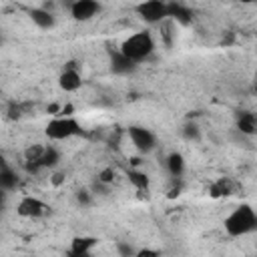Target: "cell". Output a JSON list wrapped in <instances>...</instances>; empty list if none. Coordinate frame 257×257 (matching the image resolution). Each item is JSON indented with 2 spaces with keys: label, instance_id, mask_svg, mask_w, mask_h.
Returning <instances> with one entry per match:
<instances>
[{
  "label": "cell",
  "instance_id": "cell-8",
  "mask_svg": "<svg viewBox=\"0 0 257 257\" xmlns=\"http://www.w3.org/2000/svg\"><path fill=\"white\" fill-rule=\"evenodd\" d=\"M58 86L64 90V92H74L82 86V76L78 72V68L70 62L68 66H64V70L60 72L58 76Z\"/></svg>",
  "mask_w": 257,
  "mask_h": 257
},
{
  "label": "cell",
  "instance_id": "cell-10",
  "mask_svg": "<svg viewBox=\"0 0 257 257\" xmlns=\"http://www.w3.org/2000/svg\"><path fill=\"white\" fill-rule=\"evenodd\" d=\"M237 128L243 135H255L257 133V114H253L249 110L239 112V116H237Z\"/></svg>",
  "mask_w": 257,
  "mask_h": 257
},
{
  "label": "cell",
  "instance_id": "cell-6",
  "mask_svg": "<svg viewBox=\"0 0 257 257\" xmlns=\"http://www.w3.org/2000/svg\"><path fill=\"white\" fill-rule=\"evenodd\" d=\"M128 139L139 153H149L155 149V135L145 126H128Z\"/></svg>",
  "mask_w": 257,
  "mask_h": 257
},
{
  "label": "cell",
  "instance_id": "cell-12",
  "mask_svg": "<svg viewBox=\"0 0 257 257\" xmlns=\"http://www.w3.org/2000/svg\"><path fill=\"white\" fill-rule=\"evenodd\" d=\"M44 151H46V145L34 143V145H30V147H26V151H24V161L30 163L32 167H38V165H40V159H42V155H44Z\"/></svg>",
  "mask_w": 257,
  "mask_h": 257
},
{
  "label": "cell",
  "instance_id": "cell-14",
  "mask_svg": "<svg viewBox=\"0 0 257 257\" xmlns=\"http://www.w3.org/2000/svg\"><path fill=\"white\" fill-rule=\"evenodd\" d=\"M94 245H96L94 237H76V239H72L70 251L72 253H90Z\"/></svg>",
  "mask_w": 257,
  "mask_h": 257
},
{
  "label": "cell",
  "instance_id": "cell-17",
  "mask_svg": "<svg viewBox=\"0 0 257 257\" xmlns=\"http://www.w3.org/2000/svg\"><path fill=\"white\" fill-rule=\"evenodd\" d=\"M128 181H131L139 191L149 189V177H147V173H141V171H128Z\"/></svg>",
  "mask_w": 257,
  "mask_h": 257
},
{
  "label": "cell",
  "instance_id": "cell-19",
  "mask_svg": "<svg viewBox=\"0 0 257 257\" xmlns=\"http://www.w3.org/2000/svg\"><path fill=\"white\" fill-rule=\"evenodd\" d=\"M211 195H215V197H221V195H229L231 193V183L227 181V179H221V181H217L213 187H211Z\"/></svg>",
  "mask_w": 257,
  "mask_h": 257
},
{
  "label": "cell",
  "instance_id": "cell-5",
  "mask_svg": "<svg viewBox=\"0 0 257 257\" xmlns=\"http://www.w3.org/2000/svg\"><path fill=\"white\" fill-rule=\"evenodd\" d=\"M16 213L24 219H38V217H44L48 213V205L38 199V197H32V195H24L18 203H16Z\"/></svg>",
  "mask_w": 257,
  "mask_h": 257
},
{
  "label": "cell",
  "instance_id": "cell-18",
  "mask_svg": "<svg viewBox=\"0 0 257 257\" xmlns=\"http://www.w3.org/2000/svg\"><path fill=\"white\" fill-rule=\"evenodd\" d=\"M0 183L4 189H12L16 185V175L12 173V169L8 165H2V173H0Z\"/></svg>",
  "mask_w": 257,
  "mask_h": 257
},
{
  "label": "cell",
  "instance_id": "cell-4",
  "mask_svg": "<svg viewBox=\"0 0 257 257\" xmlns=\"http://www.w3.org/2000/svg\"><path fill=\"white\" fill-rule=\"evenodd\" d=\"M137 14L145 22L157 24V22H163L169 16V4H165L161 0H149V2H143V4L137 6Z\"/></svg>",
  "mask_w": 257,
  "mask_h": 257
},
{
  "label": "cell",
  "instance_id": "cell-11",
  "mask_svg": "<svg viewBox=\"0 0 257 257\" xmlns=\"http://www.w3.org/2000/svg\"><path fill=\"white\" fill-rule=\"evenodd\" d=\"M30 18H32V22H36L40 28H52V26H54V16H52L48 10H44V8H34V10H30Z\"/></svg>",
  "mask_w": 257,
  "mask_h": 257
},
{
  "label": "cell",
  "instance_id": "cell-3",
  "mask_svg": "<svg viewBox=\"0 0 257 257\" xmlns=\"http://www.w3.org/2000/svg\"><path fill=\"white\" fill-rule=\"evenodd\" d=\"M82 133V126L80 122L74 118V116H54L52 120H48L46 128H44V135L50 139V141H68L76 135Z\"/></svg>",
  "mask_w": 257,
  "mask_h": 257
},
{
  "label": "cell",
  "instance_id": "cell-16",
  "mask_svg": "<svg viewBox=\"0 0 257 257\" xmlns=\"http://www.w3.org/2000/svg\"><path fill=\"white\" fill-rule=\"evenodd\" d=\"M169 16L177 18V20L183 22V24H187V22L191 20V12H189L187 8H183L181 4H169Z\"/></svg>",
  "mask_w": 257,
  "mask_h": 257
},
{
  "label": "cell",
  "instance_id": "cell-2",
  "mask_svg": "<svg viewBox=\"0 0 257 257\" xmlns=\"http://www.w3.org/2000/svg\"><path fill=\"white\" fill-rule=\"evenodd\" d=\"M225 231L231 237H243L251 231L257 229V213L249 205H239L235 207L227 217H225Z\"/></svg>",
  "mask_w": 257,
  "mask_h": 257
},
{
  "label": "cell",
  "instance_id": "cell-1",
  "mask_svg": "<svg viewBox=\"0 0 257 257\" xmlns=\"http://www.w3.org/2000/svg\"><path fill=\"white\" fill-rule=\"evenodd\" d=\"M128 60H133L135 64L149 58L155 50V38L151 32L147 30H139V32H133L128 34L122 42H120V48H118Z\"/></svg>",
  "mask_w": 257,
  "mask_h": 257
},
{
  "label": "cell",
  "instance_id": "cell-9",
  "mask_svg": "<svg viewBox=\"0 0 257 257\" xmlns=\"http://www.w3.org/2000/svg\"><path fill=\"white\" fill-rule=\"evenodd\" d=\"M135 62L133 60H128L120 50H116L112 56H110V70L114 72V74H128V72H133L135 70Z\"/></svg>",
  "mask_w": 257,
  "mask_h": 257
},
{
  "label": "cell",
  "instance_id": "cell-22",
  "mask_svg": "<svg viewBox=\"0 0 257 257\" xmlns=\"http://www.w3.org/2000/svg\"><path fill=\"white\" fill-rule=\"evenodd\" d=\"M116 249H118L120 257H135V253H137V251H133V247H131V245H126V243H118V245H116Z\"/></svg>",
  "mask_w": 257,
  "mask_h": 257
},
{
  "label": "cell",
  "instance_id": "cell-21",
  "mask_svg": "<svg viewBox=\"0 0 257 257\" xmlns=\"http://www.w3.org/2000/svg\"><path fill=\"white\" fill-rule=\"evenodd\" d=\"M183 133H185L187 139H195V141L199 139V128H197V124H185Z\"/></svg>",
  "mask_w": 257,
  "mask_h": 257
},
{
  "label": "cell",
  "instance_id": "cell-25",
  "mask_svg": "<svg viewBox=\"0 0 257 257\" xmlns=\"http://www.w3.org/2000/svg\"><path fill=\"white\" fill-rule=\"evenodd\" d=\"M68 257H90V253H68Z\"/></svg>",
  "mask_w": 257,
  "mask_h": 257
},
{
  "label": "cell",
  "instance_id": "cell-7",
  "mask_svg": "<svg viewBox=\"0 0 257 257\" xmlns=\"http://www.w3.org/2000/svg\"><path fill=\"white\" fill-rule=\"evenodd\" d=\"M100 12V4L94 2V0H74L70 4V16L74 20H90L92 16H96Z\"/></svg>",
  "mask_w": 257,
  "mask_h": 257
},
{
  "label": "cell",
  "instance_id": "cell-15",
  "mask_svg": "<svg viewBox=\"0 0 257 257\" xmlns=\"http://www.w3.org/2000/svg\"><path fill=\"white\" fill-rule=\"evenodd\" d=\"M58 159H60V153H58V149L56 147H52V145H46V151H44V155H42V159H40V165L38 167H54L56 163H58Z\"/></svg>",
  "mask_w": 257,
  "mask_h": 257
},
{
  "label": "cell",
  "instance_id": "cell-23",
  "mask_svg": "<svg viewBox=\"0 0 257 257\" xmlns=\"http://www.w3.org/2000/svg\"><path fill=\"white\" fill-rule=\"evenodd\" d=\"M135 257H159V251L157 249H151V247H143L135 253Z\"/></svg>",
  "mask_w": 257,
  "mask_h": 257
},
{
  "label": "cell",
  "instance_id": "cell-24",
  "mask_svg": "<svg viewBox=\"0 0 257 257\" xmlns=\"http://www.w3.org/2000/svg\"><path fill=\"white\" fill-rule=\"evenodd\" d=\"M62 179H64V175H62V173H54V175H52V183H54V185L62 183Z\"/></svg>",
  "mask_w": 257,
  "mask_h": 257
},
{
  "label": "cell",
  "instance_id": "cell-13",
  "mask_svg": "<svg viewBox=\"0 0 257 257\" xmlns=\"http://www.w3.org/2000/svg\"><path fill=\"white\" fill-rule=\"evenodd\" d=\"M167 171L173 177H181L185 173V159H183L181 153H171L167 157Z\"/></svg>",
  "mask_w": 257,
  "mask_h": 257
},
{
  "label": "cell",
  "instance_id": "cell-20",
  "mask_svg": "<svg viewBox=\"0 0 257 257\" xmlns=\"http://www.w3.org/2000/svg\"><path fill=\"white\" fill-rule=\"evenodd\" d=\"M114 175H116V173H114L110 167H108V169H102V171L98 173V181H100V183H104V185H108V183H112V181H114Z\"/></svg>",
  "mask_w": 257,
  "mask_h": 257
}]
</instances>
